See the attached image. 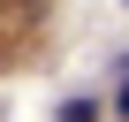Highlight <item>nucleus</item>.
Masks as SVG:
<instances>
[{"mask_svg":"<svg viewBox=\"0 0 129 122\" xmlns=\"http://www.w3.org/2000/svg\"><path fill=\"white\" fill-rule=\"evenodd\" d=\"M114 114L129 122V61H121V92H114Z\"/></svg>","mask_w":129,"mask_h":122,"instance_id":"f03ea898","label":"nucleus"},{"mask_svg":"<svg viewBox=\"0 0 129 122\" xmlns=\"http://www.w3.org/2000/svg\"><path fill=\"white\" fill-rule=\"evenodd\" d=\"M53 122H99V99H69V107H61Z\"/></svg>","mask_w":129,"mask_h":122,"instance_id":"f257e3e1","label":"nucleus"}]
</instances>
